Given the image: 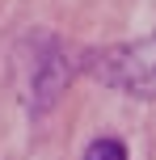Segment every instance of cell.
<instances>
[{"label":"cell","mask_w":156,"mask_h":160,"mask_svg":"<svg viewBox=\"0 0 156 160\" xmlns=\"http://www.w3.org/2000/svg\"><path fill=\"white\" fill-rule=\"evenodd\" d=\"M84 160H127V148L118 139H97V143H89Z\"/></svg>","instance_id":"cell-2"},{"label":"cell","mask_w":156,"mask_h":160,"mask_svg":"<svg viewBox=\"0 0 156 160\" xmlns=\"http://www.w3.org/2000/svg\"><path fill=\"white\" fill-rule=\"evenodd\" d=\"M93 80L118 88L127 97H156V34L152 38H135V42H118V47H101L84 59Z\"/></svg>","instance_id":"cell-1"}]
</instances>
